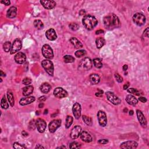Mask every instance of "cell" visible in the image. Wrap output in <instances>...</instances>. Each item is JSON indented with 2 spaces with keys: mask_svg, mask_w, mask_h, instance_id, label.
Segmentation results:
<instances>
[{
  "mask_svg": "<svg viewBox=\"0 0 149 149\" xmlns=\"http://www.w3.org/2000/svg\"><path fill=\"white\" fill-rule=\"evenodd\" d=\"M106 96L107 99L112 104L115 105H118L121 103V100L111 91H108L106 93Z\"/></svg>",
  "mask_w": 149,
  "mask_h": 149,
  "instance_id": "obj_7",
  "label": "cell"
},
{
  "mask_svg": "<svg viewBox=\"0 0 149 149\" xmlns=\"http://www.w3.org/2000/svg\"><path fill=\"white\" fill-rule=\"evenodd\" d=\"M11 43L10 41H6L5 43L3 44V49H4V51H5L6 53H8L11 50Z\"/></svg>",
  "mask_w": 149,
  "mask_h": 149,
  "instance_id": "obj_35",
  "label": "cell"
},
{
  "mask_svg": "<svg viewBox=\"0 0 149 149\" xmlns=\"http://www.w3.org/2000/svg\"><path fill=\"white\" fill-rule=\"evenodd\" d=\"M36 126L40 133H43L46 131L47 123L43 119L38 118L36 121Z\"/></svg>",
  "mask_w": 149,
  "mask_h": 149,
  "instance_id": "obj_10",
  "label": "cell"
},
{
  "mask_svg": "<svg viewBox=\"0 0 149 149\" xmlns=\"http://www.w3.org/2000/svg\"><path fill=\"white\" fill-rule=\"evenodd\" d=\"M32 79L30 78H28V77H26L23 80V83L25 85H29L31 83H32Z\"/></svg>",
  "mask_w": 149,
  "mask_h": 149,
  "instance_id": "obj_43",
  "label": "cell"
},
{
  "mask_svg": "<svg viewBox=\"0 0 149 149\" xmlns=\"http://www.w3.org/2000/svg\"><path fill=\"white\" fill-rule=\"evenodd\" d=\"M86 54V51L84 50H77V51H76L75 53H74L75 56L77 57V58H80V57H83Z\"/></svg>",
  "mask_w": 149,
  "mask_h": 149,
  "instance_id": "obj_37",
  "label": "cell"
},
{
  "mask_svg": "<svg viewBox=\"0 0 149 149\" xmlns=\"http://www.w3.org/2000/svg\"><path fill=\"white\" fill-rule=\"evenodd\" d=\"M46 36L47 38V39L50 41H54L57 39V35L55 32V30L54 29H50L46 31Z\"/></svg>",
  "mask_w": 149,
  "mask_h": 149,
  "instance_id": "obj_20",
  "label": "cell"
},
{
  "mask_svg": "<svg viewBox=\"0 0 149 149\" xmlns=\"http://www.w3.org/2000/svg\"><path fill=\"white\" fill-rule=\"evenodd\" d=\"M86 13V11H84V9H82L80 10V11H79V14L80 15H84Z\"/></svg>",
  "mask_w": 149,
  "mask_h": 149,
  "instance_id": "obj_51",
  "label": "cell"
},
{
  "mask_svg": "<svg viewBox=\"0 0 149 149\" xmlns=\"http://www.w3.org/2000/svg\"><path fill=\"white\" fill-rule=\"evenodd\" d=\"M61 120L60 119H55L52 121L48 125V129L51 133H54L57 129L61 126Z\"/></svg>",
  "mask_w": 149,
  "mask_h": 149,
  "instance_id": "obj_9",
  "label": "cell"
},
{
  "mask_svg": "<svg viewBox=\"0 0 149 149\" xmlns=\"http://www.w3.org/2000/svg\"><path fill=\"white\" fill-rule=\"evenodd\" d=\"M70 41L73 46H74V47L76 49H80V48L83 47L82 43L76 37H71L70 39Z\"/></svg>",
  "mask_w": 149,
  "mask_h": 149,
  "instance_id": "obj_24",
  "label": "cell"
},
{
  "mask_svg": "<svg viewBox=\"0 0 149 149\" xmlns=\"http://www.w3.org/2000/svg\"><path fill=\"white\" fill-rule=\"evenodd\" d=\"M133 114H134V112H133V110H131L129 111V115H133Z\"/></svg>",
  "mask_w": 149,
  "mask_h": 149,
  "instance_id": "obj_58",
  "label": "cell"
},
{
  "mask_svg": "<svg viewBox=\"0 0 149 149\" xmlns=\"http://www.w3.org/2000/svg\"><path fill=\"white\" fill-rule=\"evenodd\" d=\"M34 87L32 86H27L23 89V95L24 96H29L33 92Z\"/></svg>",
  "mask_w": 149,
  "mask_h": 149,
  "instance_id": "obj_27",
  "label": "cell"
},
{
  "mask_svg": "<svg viewBox=\"0 0 149 149\" xmlns=\"http://www.w3.org/2000/svg\"><path fill=\"white\" fill-rule=\"evenodd\" d=\"M133 20L134 23L139 26H141L146 23V17L141 13H136L133 15Z\"/></svg>",
  "mask_w": 149,
  "mask_h": 149,
  "instance_id": "obj_6",
  "label": "cell"
},
{
  "mask_svg": "<svg viewBox=\"0 0 149 149\" xmlns=\"http://www.w3.org/2000/svg\"><path fill=\"white\" fill-rule=\"evenodd\" d=\"M127 111H128V109L127 108H125L124 110V112H126H126H127Z\"/></svg>",
  "mask_w": 149,
  "mask_h": 149,
  "instance_id": "obj_62",
  "label": "cell"
},
{
  "mask_svg": "<svg viewBox=\"0 0 149 149\" xmlns=\"http://www.w3.org/2000/svg\"><path fill=\"white\" fill-rule=\"evenodd\" d=\"M83 25L87 30H91L96 26L98 20L96 17L91 15H85L82 19Z\"/></svg>",
  "mask_w": 149,
  "mask_h": 149,
  "instance_id": "obj_2",
  "label": "cell"
},
{
  "mask_svg": "<svg viewBox=\"0 0 149 149\" xmlns=\"http://www.w3.org/2000/svg\"><path fill=\"white\" fill-rule=\"evenodd\" d=\"M40 3L44 6V8L47 9H53L56 6V2L53 0H48V1L42 0L40 1Z\"/></svg>",
  "mask_w": 149,
  "mask_h": 149,
  "instance_id": "obj_17",
  "label": "cell"
},
{
  "mask_svg": "<svg viewBox=\"0 0 149 149\" xmlns=\"http://www.w3.org/2000/svg\"><path fill=\"white\" fill-rule=\"evenodd\" d=\"M66 149V147L65 146H60V147H57V149Z\"/></svg>",
  "mask_w": 149,
  "mask_h": 149,
  "instance_id": "obj_60",
  "label": "cell"
},
{
  "mask_svg": "<svg viewBox=\"0 0 149 149\" xmlns=\"http://www.w3.org/2000/svg\"><path fill=\"white\" fill-rule=\"evenodd\" d=\"M92 61L90 58H84L81 61L79 65V69L81 70H90L92 68Z\"/></svg>",
  "mask_w": 149,
  "mask_h": 149,
  "instance_id": "obj_5",
  "label": "cell"
},
{
  "mask_svg": "<svg viewBox=\"0 0 149 149\" xmlns=\"http://www.w3.org/2000/svg\"><path fill=\"white\" fill-rule=\"evenodd\" d=\"M98 143L101 144V145H105L108 143V140L107 139H100L98 141Z\"/></svg>",
  "mask_w": 149,
  "mask_h": 149,
  "instance_id": "obj_46",
  "label": "cell"
},
{
  "mask_svg": "<svg viewBox=\"0 0 149 149\" xmlns=\"http://www.w3.org/2000/svg\"><path fill=\"white\" fill-rule=\"evenodd\" d=\"M129 87V83L128 82L126 84H125L124 85V90H126L128 89V87Z\"/></svg>",
  "mask_w": 149,
  "mask_h": 149,
  "instance_id": "obj_50",
  "label": "cell"
},
{
  "mask_svg": "<svg viewBox=\"0 0 149 149\" xmlns=\"http://www.w3.org/2000/svg\"><path fill=\"white\" fill-rule=\"evenodd\" d=\"M41 52H42V54L43 56L46 58L48 59V60H51V59L53 58V50L51 47H50V45L47 44H44V46L42 47Z\"/></svg>",
  "mask_w": 149,
  "mask_h": 149,
  "instance_id": "obj_4",
  "label": "cell"
},
{
  "mask_svg": "<svg viewBox=\"0 0 149 149\" xmlns=\"http://www.w3.org/2000/svg\"><path fill=\"white\" fill-rule=\"evenodd\" d=\"M64 60L65 63H72L74 61V58L72 55H66L64 57Z\"/></svg>",
  "mask_w": 149,
  "mask_h": 149,
  "instance_id": "obj_36",
  "label": "cell"
},
{
  "mask_svg": "<svg viewBox=\"0 0 149 149\" xmlns=\"http://www.w3.org/2000/svg\"><path fill=\"white\" fill-rule=\"evenodd\" d=\"M17 8L15 6H11L9 8L6 12V16L8 18L12 19L16 16Z\"/></svg>",
  "mask_w": 149,
  "mask_h": 149,
  "instance_id": "obj_22",
  "label": "cell"
},
{
  "mask_svg": "<svg viewBox=\"0 0 149 149\" xmlns=\"http://www.w3.org/2000/svg\"><path fill=\"white\" fill-rule=\"evenodd\" d=\"M34 26L36 29L41 30L44 28V24L40 20H35L34 21Z\"/></svg>",
  "mask_w": 149,
  "mask_h": 149,
  "instance_id": "obj_31",
  "label": "cell"
},
{
  "mask_svg": "<svg viewBox=\"0 0 149 149\" xmlns=\"http://www.w3.org/2000/svg\"><path fill=\"white\" fill-rule=\"evenodd\" d=\"M40 91L43 93L47 94V93H48L50 90H51V86L50 84H48V83H43L40 86Z\"/></svg>",
  "mask_w": 149,
  "mask_h": 149,
  "instance_id": "obj_25",
  "label": "cell"
},
{
  "mask_svg": "<svg viewBox=\"0 0 149 149\" xmlns=\"http://www.w3.org/2000/svg\"><path fill=\"white\" fill-rule=\"evenodd\" d=\"M13 147L16 149H26V147L24 145H21V144L18 143V142H15L13 144Z\"/></svg>",
  "mask_w": 149,
  "mask_h": 149,
  "instance_id": "obj_38",
  "label": "cell"
},
{
  "mask_svg": "<svg viewBox=\"0 0 149 149\" xmlns=\"http://www.w3.org/2000/svg\"><path fill=\"white\" fill-rule=\"evenodd\" d=\"M138 146V144L135 141H127L121 143L120 148L121 149H136Z\"/></svg>",
  "mask_w": 149,
  "mask_h": 149,
  "instance_id": "obj_15",
  "label": "cell"
},
{
  "mask_svg": "<svg viewBox=\"0 0 149 149\" xmlns=\"http://www.w3.org/2000/svg\"><path fill=\"white\" fill-rule=\"evenodd\" d=\"M54 95L55 97L58 98H62L67 97L68 96V92L62 87H57L54 90Z\"/></svg>",
  "mask_w": 149,
  "mask_h": 149,
  "instance_id": "obj_12",
  "label": "cell"
},
{
  "mask_svg": "<svg viewBox=\"0 0 149 149\" xmlns=\"http://www.w3.org/2000/svg\"><path fill=\"white\" fill-rule=\"evenodd\" d=\"M136 114L138 120L139 121V123L141 125V126L143 128H146L147 121L145 116H144L143 114L142 113V112L141 111L138 110L136 111Z\"/></svg>",
  "mask_w": 149,
  "mask_h": 149,
  "instance_id": "obj_16",
  "label": "cell"
},
{
  "mask_svg": "<svg viewBox=\"0 0 149 149\" xmlns=\"http://www.w3.org/2000/svg\"><path fill=\"white\" fill-rule=\"evenodd\" d=\"M7 97L8 100L9 101V103L11 107H13L15 105V98L13 97V93L11 91H8L7 92Z\"/></svg>",
  "mask_w": 149,
  "mask_h": 149,
  "instance_id": "obj_28",
  "label": "cell"
},
{
  "mask_svg": "<svg viewBox=\"0 0 149 149\" xmlns=\"http://www.w3.org/2000/svg\"><path fill=\"white\" fill-rule=\"evenodd\" d=\"M41 65L49 75L53 76L54 67V64L51 61L48 60V59L43 60L41 62Z\"/></svg>",
  "mask_w": 149,
  "mask_h": 149,
  "instance_id": "obj_3",
  "label": "cell"
},
{
  "mask_svg": "<svg viewBox=\"0 0 149 149\" xmlns=\"http://www.w3.org/2000/svg\"><path fill=\"white\" fill-rule=\"evenodd\" d=\"M126 101L127 102L128 104L131 105H136L138 103V100L136 98H135V96H132V95L129 94L127 95L126 97Z\"/></svg>",
  "mask_w": 149,
  "mask_h": 149,
  "instance_id": "obj_23",
  "label": "cell"
},
{
  "mask_svg": "<svg viewBox=\"0 0 149 149\" xmlns=\"http://www.w3.org/2000/svg\"><path fill=\"white\" fill-rule=\"evenodd\" d=\"M115 77L116 79V80H117L118 83H122L123 82V77L121 76V75H119V74H115Z\"/></svg>",
  "mask_w": 149,
  "mask_h": 149,
  "instance_id": "obj_42",
  "label": "cell"
},
{
  "mask_svg": "<svg viewBox=\"0 0 149 149\" xmlns=\"http://www.w3.org/2000/svg\"><path fill=\"white\" fill-rule=\"evenodd\" d=\"M128 68V67L127 65H124V66H123V70H124V71H127Z\"/></svg>",
  "mask_w": 149,
  "mask_h": 149,
  "instance_id": "obj_53",
  "label": "cell"
},
{
  "mask_svg": "<svg viewBox=\"0 0 149 149\" xmlns=\"http://www.w3.org/2000/svg\"><path fill=\"white\" fill-rule=\"evenodd\" d=\"M80 138L83 141L86 143H90L92 142L93 138L89 133L86 131H83L80 133Z\"/></svg>",
  "mask_w": 149,
  "mask_h": 149,
  "instance_id": "obj_21",
  "label": "cell"
},
{
  "mask_svg": "<svg viewBox=\"0 0 149 149\" xmlns=\"http://www.w3.org/2000/svg\"><path fill=\"white\" fill-rule=\"evenodd\" d=\"M93 64H94V67L97 68H101L103 67V64H102L101 60L100 58H94L93 60Z\"/></svg>",
  "mask_w": 149,
  "mask_h": 149,
  "instance_id": "obj_32",
  "label": "cell"
},
{
  "mask_svg": "<svg viewBox=\"0 0 149 149\" xmlns=\"http://www.w3.org/2000/svg\"><path fill=\"white\" fill-rule=\"evenodd\" d=\"M139 100L140 101H141L142 103H145L147 101L146 98L145 97H140L139 98Z\"/></svg>",
  "mask_w": 149,
  "mask_h": 149,
  "instance_id": "obj_48",
  "label": "cell"
},
{
  "mask_svg": "<svg viewBox=\"0 0 149 149\" xmlns=\"http://www.w3.org/2000/svg\"><path fill=\"white\" fill-rule=\"evenodd\" d=\"M143 37H147V39L149 38V27H147V28H146V29L144 31L143 34Z\"/></svg>",
  "mask_w": 149,
  "mask_h": 149,
  "instance_id": "obj_45",
  "label": "cell"
},
{
  "mask_svg": "<svg viewBox=\"0 0 149 149\" xmlns=\"http://www.w3.org/2000/svg\"><path fill=\"white\" fill-rule=\"evenodd\" d=\"M36 127V122H34V120L31 121V122H30V124H29V128L32 130V129L34 130V129H35Z\"/></svg>",
  "mask_w": 149,
  "mask_h": 149,
  "instance_id": "obj_44",
  "label": "cell"
},
{
  "mask_svg": "<svg viewBox=\"0 0 149 149\" xmlns=\"http://www.w3.org/2000/svg\"><path fill=\"white\" fill-rule=\"evenodd\" d=\"M81 111H82V108H81L80 104L78 103H74L72 107V112L74 118L76 119L80 118L81 116Z\"/></svg>",
  "mask_w": 149,
  "mask_h": 149,
  "instance_id": "obj_13",
  "label": "cell"
},
{
  "mask_svg": "<svg viewBox=\"0 0 149 149\" xmlns=\"http://www.w3.org/2000/svg\"><path fill=\"white\" fill-rule=\"evenodd\" d=\"M103 33H104V30H98L97 31H96V34H100Z\"/></svg>",
  "mask_w": 149,
  "mask_h": 149,
  "instance_id": "obj_52",
  "label": "cell"
},
{
  "mask_svg": "<svg viewBox=\"0 0 149 149\" xmlns=\"http://www.w3.org/2000/svg\"><path fill=\"white\" fill-rule=\"evenodd\" d=\"M80 147V143H77L76 142H72L70 144V146H69V148L70 149H79Z\"/></svg>",
  "mask_w": 149,
  "mask_h": 149,
  "instance_id": "obj_41",
  "label": "cell"
},
{
  "mask_svg": "<svg viewBox=\"0 0 149 149\" xmlns=\"http://www.w3.org/2000/svg\"><path fill=\"white\" fill-rule=\"evenodd\" d=\"M82 119L86 125H87L89 126H92L93 122H92V119H91V118L87 117V116L86 115H83Z\"/></svg>",
  "mask_w": 149,
  "mask_h": 149,
  "instance_id": "obj_33",
  "label": "cell"
},
{
  "mask_svg": "<svg viewBox=\"0 0 149 149\" xmlns=\"http://www.w3.org/2000/svg\"><path fill=\"white\" fill-rule=\"evenodd\" d=\"M90 80L93 84H97L100 82V77L97 74H91L90 76Z\"/></svg>",
  "mask_w": 149,
  "mask_h": 149,
  "instance_id": "obj_26",
  "label": "cell"
},
{
  "mask_svg": "<svg viewBox=\"0 0 149 149\" xmlns=\"http://www.w3.org/2000/svg\"><path fill=\"white\" fill-rule=\"evenodd\" d=\"M35 100L36 98L34 96H26L20 99L19 104L22 106H23V105L30 104L33 103Z\"/></svg>",
  "mask_w": 149,
  "mask_h": 149,
  "instance_id": "obj_19",
  "label": "cell"
},
{
  "mask_svg": "<svg viewBox=\"0 0 149 149\" xmlns=\"http://www.w3.org/2000/svg\"><path fill=\"white\" fill-rule=\"evenodd\" d=\"M36 149H44V147L40 145H37L36 146Z\"/></svg>",
  "mask_w": 149,
  "mask_h": 149,
  "instance_id": "obj_54",
  "label": "cell"
},
{
  "mask_svg": "<svg viewBox=\"0 0 149 149\" xmlns=\"http://www.w3.org/2000/svg\"><path fill=\"white\" fill-rule=\"evenodd\" d=\"M22 134L23 135V136H27V135H28V134H27V133L25 131H24L22 132Z\"/></svg>",
  "mask_w": 149,
  "mask_h": 149,
  "instance_id": "obj_55",
  "label": "cell"
},
{
  "mask_svg": "<svg viewBox=\"0 0 149 149\" xmlns=\"http://www.w3.org/2000/svg\"><path fill=\"white\" fill-rule=\"evenodd\" d=\"M1 76H5V74L2 71H1Z\"/></svg>",
  "mask_w": 149,
  "mask_h": 149,
  "instance_id": "obj_59",
  "label": "cell"
},
{
  "mask_svg": "<svg viewBox=\"0 0 149 149\" xmlns=\"http://www.w3.org/2000/svg\"><path fill=\"white\" fill-rule=\"evenodd\" d=\"M103 23L105 28L108 30L119 28L121 25L120 20L115 13H109L105 16L103 19Z\"/></svg>",
  "mask_w": 149,
  "mask_h": 149,
  "instance_id": "obj_1",
  "label": "cell"
},
{
  "mask_svg": "<svg viewBox=\"0 0 149 149\" xmlns=\"http://www.w3.org/2000/svg\"><path fill=\"white\" fill-rule=\"evenodd\" d=\"M81 130H82V129H81L80 126L76 125L74 126L70 133L71 138L73 140L76 139L77 138H78L79 135H80Z\"/></svg>",
  "mask_w": 149,
  "mask_h": 149,
  "instance_id": "obj_14",
  "label": "cell"
},
{
  "mask_svg": "<svg viewBox=\"0 0 149 149\" xmlns=\"http://www.w3.org/2000/svg\"><path fill=\"white\" fill-rule=\"evenodd\" d=\"M1 3H2V4L8 6V5H9L10 4H11V2H10V1H9V0H6V1H1Z\"/></svg>",
  "mask_w": 149,
  "mask_h": 149,
  "instance_id": "obj_47",
  "label": "cell"
},
{
  "mask_svg": "<svg viewBox=\"0 0 149 149\" xmlns=\"http://www.w3.org/2000/svg\"><path fill=\"white\" fill-rule=\"evenodd\" d=\"M105 43V41L103 37H98L96 39V44L97 48H101L102 47L104 46Z\"/></svg>",
  "mask_w": 149,
  "mask_h": 149,
  "instance_id": "obj_29",
  "label": "cell"
},
{
  "mask_svg": "<svg viewBox=\"0 0 149 149\" xmlns=\"http://www.w3.org/2000/svg\"><path fill=\"white\" fill-rule=\"evenodd\" d=\"M69 28H70L71 30H72L73 31H76L79 29V26L77 25V23H71L69 24Z\"/></svg>",
  "mask_w": 149,
  "mask_h": 149,
  "instance_id": "obj_39",
  "label": "cell"
},
{
  "mask_svg": "<svg viewBox=\"0 0 149 149\" xmlns=\"http://www.w3.org/2000/svg\"><path fill=\"white\" fill-rule=\"evenodd\" d=\"M128 91L129 93H131V94H135L136 96H140V93L139 91L137 89H134V88H130V89L128 90Z\"/></svg>",
  "mask_w": 149,
  "mask_h": 149,
  "instance_id": "obj_40",
  "label": "cell"
},
{
  "mask_svg": "<svg viewBox=\"0 0 149 149\" xmlns=\"http://www.w3.org/2000/svg\"><path fill=\"white\" fill-rule=\"evenodd\" d=\"M102 94H101V93H100L99 92H98V93H96V96H97V97H101L102 96Z\"/></svg>",
  "mask_w": 149,
  "mask_h": 149,
  "instance_id": "obj_56",
  "label": "cell"
},
{
  "mask_svg": "<svg viewBox=\"0 0 149 149\" xmlns=\"http://www.w3.org/2000/svg\"><path fill=\"white\" fill-rule=\"evenodd\" d=\"M22 47V41L20 39H15L13 41L12 46L11 50V54H13L17 53V52L21 50Z\"/></svg>",
  "mask_w": 149,
  "mask_h": 149,
  "instance_id": "obj_11",
  "label": "cell"
},
{
  "mask_svg": "<svg viewBox=\"0 0 149 149\" xmlns=\"http://www.w3.org/2000/svg\"><path fill=\"white\" fill-rule=\"evenodd\" d=\"M47 113H48V110H45L44 114H47Z\"/></svg>",
  "mask_w": 149,
  "mask_h": 149,
  "instance_id": "obj_61",
  "label": "cell"
},
{
  "mask_svg": "<svg viewBox=\"0 0 149 149\" xmlns=\"http://www.w3.org/2000/svg\"><path fill=\"white\" fill-rule=\"evenodd\" d=\"M47 99V97L46 96H41L40 97H39V100L40 101H46Z\"/></svg>",
  "mask_w": 149,
  "mask_h": 149,
  "instance_id": "obj_49",
  "label": "cell"
},
{
  "mask_svg": "<svg viewBox=\"0 0 149 149\" xmlns=\"http://www.w3.org/2000/svg\"><path fill=\"white\" fill-rule=\"evenodd\" d=\"M73 121H74V118H73L72 117L69 115L67 116L65 122V128L67 129H68V128H70V126L72 125Z\"/></svg>",
  "mask_w": 149,
  "mask_h": 149,
  "instance_id": "obj_30",
  "label": "cell"
},
{
  "mask_svg": "<svg viewBox=\"0 0 149 149\" xmlns=\"http://www.w3.org/2000/svg\"><path fill=\"white\" fill-rule=\"evenodd\" d=\"M97 118L100 125L105 127L107 124V118L106 114L103 111H99L97 113Z\"/></svg>",
  "mask_w": 149,
  "mask_h": 149,
  "instance_id": "obj_8",
  "label": "cell"
},
{
  "mask_svg": "<svg viewBox=\"0 0 149 149\" xmlns=\"http://www.w3.org/2000/svg\"><path fill=\"white\" fill-rule=\"evenodd\" d=\"M1 107H2V108L5 109H8V107H9V104L7 103V101H6V99L5 98V96H3V97L2 98L1 101Z\"/></svg>",
  "mask_w": 149,
  "mask_h": 149,
  "instance_id": "obj_34",
  "label": "cell"
},
{
  "mask_svg": "<svg viewBox=\"0 0 149 149\" xmlns=\"http://www.w3.org/2000/svg\"><path fill=\"white\" fill-rule=\"evenodd\" d=\"M43 107H44V104L42 103L39 104V108H43Z\"/></svg>",
  "mask_w": 149,
  "mask_h": 149,
  "instance_id": "obj_57",
  "label": "cell"
},
{
  "mask_svg": "<svg viewBox=\"0 0 149 149\" xmlns=\"http://www.w3.org/2000/svg\"><path fill=\"white\" fill-rule=\"evenodd\" d=\"M26 56L25 54L21 52H19L15 56V61L17 64H23L26 62Z\"/></svg>",
  "mask_w": 149,
  "mask_h": 149,
  "instance_id": "obj_18",
  "label": "cell"
}]
</instances>
